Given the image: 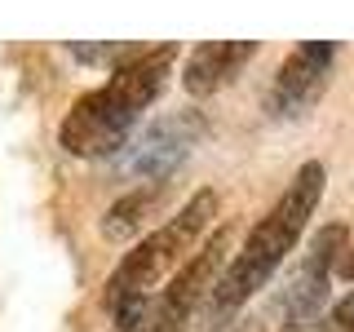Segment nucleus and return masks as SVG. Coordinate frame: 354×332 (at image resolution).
I'll use <instances>...</instances> for the list:
<instances>
[{"instance_id": "1", "label": "nucleus", "mask_w": 354, "mask_h": 332, "mask_svg": "<svg viewBox=\"0 0 354 332\" xmlns=\"http://www.w3.org/2000/svg\"><path fill=\"white\" fill-rule=\"evenodd\" d=\"M177 44H155L142 49L138 58L111 66V80L93 93L75 98V107L62 120V147L71 155H115L129 142V129L142 120L155 98H160L164 80L173 71Z\"/></svg>"}, {"instance_id": "2", "label": "nucleus", "mask_w": 354, "mask_h": 332, "mask_svg": "<svg viewBox=\"0 0 354 332\" xmlns=\"http://www.w3.org/2000/svg\"><path fill=\"white\" fill-rule=\"evenodd\" d=\"M213 217H217V191H199V195L186 199L160 230H151L142 243H133L124 252V261L111 270L106 293H102V302H106L120 332L142 328V319H147V310L155 302V288L164 284V275L177 270V266L204 243V230H208Z\"/></svg>"}, {"instance_id": "3", "label": "nucleus", "mask_w": 354, "mask_h": 332, "mask_svg": "<svg viewBox=\"0 0 354 332\" xmlns=\"http://www.w3.org/2000/svg\"><path fill=\"white\" fill-rule=\"evenodd\" d=\"M324 164L310 160L297 169V177L288 182V191L274 199V208L266 213L257 226L248 230V239L239 243V252L230 257V266L221 270V279L213 284V302L217 310H239L248 297H257L270 275L283 266V257L297 248V239L306 235V221L315 217L319 199H324Z\"/></svg>"}, {"instance_id": "4", "label": "nucleus", "mask_w": 354, "mask_h": 332, "mask_svg": "<svg viewBox=\"0 0 354 332\" xmlns=\"http://www.w3.org/2000/svg\"><path fill=\"white\" fill-rule=\"evenodd\" d=\"M230 239H235V235L221 226V230H213V235L199 243L191 257L177 266V275L169 279V288L155 293V302H151V310H147V319H142L138 332H186L191 310L199 306V297L217 284V270L226 266Z\"/></svg>"}, {"instance_id": "5", "label": "nucleus", "mask_w": 354, "mask_h": 332, "mask_svg": "<svg viewBox=\"0 0 354 332\" xmlns=\"http://www.w3.org/2000/svg\"><path fill=\"white\" fill-rule=\"evenodd\" d=\"M346 243H350V230L337 226V221L324 226L315 239H310L306 261L292 270V279H288L283 293H279L283 315H288V328H292V332H301L306 324H315L319 306H324V297H328V279H332V270H337Z\"/></svg>"}, {"instance_id": "6", "label": "nucleus", "mask_w": 354, "mask_h": 332, "mask_svg": "<svg viewBox=\"0 0 354 332\" xmlns=\"http://www.w3.org/2000/svg\"><path fill=\"white\" fill-rule=\"evenodd\" d=\"M332 62H337V44L332 40H301L283 58L266 107H270L274 116H297V111H306L319 93H324Z\"/></svg>"}, {"instance_id": "7", "label": "nucleus", "mask_w": 354, "mask_h": 332, "mask_svg": "<svg viewBox=\"0 0 354 332\" xmlns=\"http://www.w3.org/2000/svg\"><path fill=\"white\" fill-rule=\"evenodd\" d=\"M191 142H195V120L173 116V120H164V124H151L138 142H129L124 155L115 160V169L129 173V177L164 182V177L182 164V155L191 151Z\"/></svg>"}, {"instance_id": "8", "label": "nucleus", "mask_w": 354, "mask_h": 332, "mask_svg": "<svg viewBox=\"0 0 354 332\" xmlns=\"http://www.w3.org/2000/svg\"><path fill=\"white\" fill-rule=\"evenodd\" d=\"M252 53H257V40H208V44H199V49H191L182 84L199 98L217 93L221 84H230L243 71V62H248Z\"/></svg>"}, {"instance_id": "9", "label": "nucleus", "mask_w": 354, "mask_h": 332, "mask_svg": "<svg viewBox=\"0 0 354 332\" xmlns=\"http://www.w3.org/2000/svg\"><path fill=\"white\" fill-rule=\"evenodd\" d=\"M160 195H164V182H151V186H142V191H129L124 199H115V204L106 208V217H102V235L106 239L138 235L142 221L151 217V208L160 204Z\"/></svg>"}, {"instance_id": "10", "label": "nucleus", "mask_w": 354, "mask_h": 332, "mask_svg": "<svg viewBox=\"0 0 354 332\" xmlns=\"http://www.w3.org/2000/svg\"><path fill=\"white\" fill-rule=\"evenodd\" d=\"M71 53L80 62H129V58H138L142 49H133V44H71Z\"/></svg>"}, {"instance_id": "11", "label": "nucleus", "mask_w": 354, "mask_h": 332, "mask_svg": "<svg viewBox=\"0 0 354 332\" xmlns=\"http://www.w3.org/2000/svg\"><path fill=\"white\" fill-rule=\"evenodd\" d=\"M328 328L332 332H354V293H346L337 306L328 310Z\"/></svg>"}, {"instance_id": "12", "label": "nucleus", "mask_w": 354, "mask_h": 332, "mask_svg": "<svg viewBox=\"0 0 354 332\" xmlns=\"http://www.w3.org/2000/svg\"><path fill=\"white\" fill-rule=\"evenodd\" d=\"M337 275L341 279H354V243H346V252H341V261H337Z\"/></svg>"}]
</instances>
